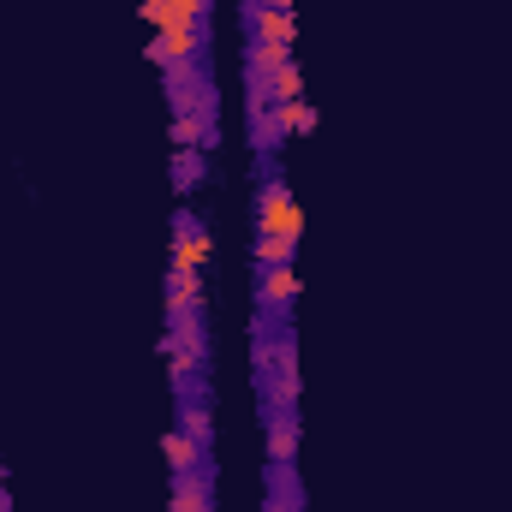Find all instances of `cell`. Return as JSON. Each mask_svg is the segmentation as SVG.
<instances>
[{"instance_id":"cell-1","label":"cell","mask_w":512,"mask_h":512,"mask_svg":"<svg viewBox=\"0 0 512 512\" xmlns=\"http://www.w3.org/2000/svg\"><path fill=\"white\" fill-rule=\"evenodd\" d=\"M256 233L262 239H292V245L304 239V209L292 203L280 161H262L256 167Z\"/></svg>"},{"instance_id":"cell-2","label":"cell","mask_w":512,"mask_h":512,"mask_svg":"<svg viewBox=\"0 0 512 512\" xmlns=\"http://www.w3.org/2000/svg\"><path fill=\"white\" fill-rule=\"evenodd\" d=\"M292 298H298V274H292V262L256 268V316H268V322L280 328V322H292Z\"/></svg>"},{"instance_id":"cell-3","label":"cell","mask_w":512,"mask_h":512,"mask_svg":"<svg viewBox=\"0 0 512 512\" xmlns=\"http://www.w3.org/2000/svg\"><path fill=\"white\" fill-rule=\"evenodd\" d=\"M209 256H215L209 227H203L191 209H179V215H173V268H203Z\"/></svg>"},{"instance_id":"cell-4","label":"cell","mask_w":512,"mask_h":512,"mask_svg":"<svg viewBox=\"0 0 512 512\" xmlns=\"http://www.w3.org/2000/svg\"><path fill=\"white\" fill-rule=\"evenodd\" d=\"M268 423V465H292L298 459V411L292 405H262Z\"/></svg>"},{"instance_id":"cell-5","label":"cell","mask_w":512,"mask_h":512,"mask_svg":"<svg viewBox=\"0 0 512 512\" xmlns=\"http://www.w3.org/2000/svg\"><path fill=\"white\" fill-rule=\"evenodd\" d=\"M167 512H215V483H209V477H197V471H173Z\"/></svg>"},{"instance_id":"cell-6","label":"cell","mask_w":512,"mask_h":512,"mask_svg":"<svg viewBox=\"0 0 512 512\" xmlns=\"http://www.w3.org/2000/svg\"><path fill=\"white\" fill-rule=\"evenodd\" d=\"M179 429L203 447V453H215V423H209V399H179Z\"/></svg>"},{"instance_id":"cell-7","label":"cell","mask_w":512,"mask_h":512,"mask_svg":"<svg viewBox=\"0 0 512 512\" xmlns=\"http://www.w3.org/2000/svg\"><path fill=\"white\" fill-rule=\"evenodd\" d=\"M245 66L262 72V78H274L280 66H292V48L286 42H262V36H245Z\"/></svg>"},{"instance_id":"cell-8","label":"cell","mask_w":512,"mask_h":512,"mask_svg":"<svg viewBox=\"0 0 512 512\" xmlns=\"http://www.w3.org/2000/svg\"><path fill=\"white\" fill-rule=\"evenodd\" d=\"M161 447H167V465H173V471H197L203 459H215V453H203L185 429H167V435H161Z\"/></svg>"},{"instance_id":"cell-9","label":"cell","mask_w":512,"mask_h":512,"mask_svg":"<svg viewBox=\"0 0 512 512\" xmlns=\"http://www.w3.org/2000/svg\"><path fill=\"white\" fill-rule=\"evenodd\" d=\"M298 90H304V78H298V66H280V72L268 78V108H280V102H304Z\"/></svg>"},{"instance_id":"cell-10","label":"cell","mask_w":512,"mask_h":512,"mask_svg":"<svg viewBox=\"0 0 512 512\" xmlns=\"http://www.w3.org/2000/svg\"><path fill=\"white\" fill-rule=\"evenodd\" d=\"M203 161H209L203 149H179V155H173V185H179V191H197V179H203Z\"/></svg>"},{"instance_id":"cell-11","label":"cell","mask_w":512,"mask_h":512,"mask_svg":"<svg viewBox=\"0 0 512 512\" xmlns=\"http://www.w3.org/2000/svg\"><path fill=\"white\" fill-rule=\"evenodd\" d=\"M292 251H298L292 239H262V233L251 239V256H256V268H274V262H292Z\"/></svg>"},{"instance_id":"cell-12","label":"cell","mask_w":512,"mask_h":512,"mask_svg":"<svg viewBox=\"0 0 512 512\" xmlns=\"http://www.w3.org/2000/svg\"><path fill=\"white\" fill-rule=\"evenodd\" d=\"M274 114H280V120H286V131H304V137H310V131H316V108H310V102H280V108H274Z\"/></svg>"},{"instance_id":"cell-13","label":"cell","mask_w":512,"mask_h":512,"mask_svg":"<svg viewBox=\"0 0 512 512\" xmlns=\"http://www.w3.org/2000/svg\"><path fill=\"white\" fill-rule=\"evenodd\" d=\"M262 6H274V12H292V0H262Z\"/></svg>"},{"instance_id":"cell-14","label":"cell","mask_w":512,"mask_h":512,"mask_svg":"<svg viewBox=\"0 0 512 512\" xmlns=\"http://www.w3.org/2000/svg\"><path fill=\"white\" fill-rule=\"evenodd\" d=\"M304 512H310V507H304Z\"/></svg>"}]
</instances>
